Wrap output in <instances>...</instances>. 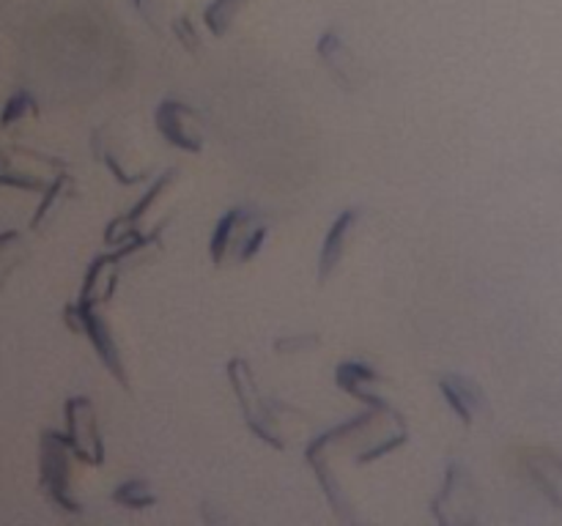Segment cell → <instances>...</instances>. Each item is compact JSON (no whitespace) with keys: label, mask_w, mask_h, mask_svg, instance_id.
<instances>
[{"label":"cell","mask_w":562,"mask_h":526,"mask_svg":"<svg viewBox=\"0 0 562 526\" xmlns=\"http://www.w3.org/2000/svg\"><path fill=\"white\" fill-rule=\"evenodd\" d=\"M25 252L27 247H25V239H22V233H16V230H5V233H0V272L11 274V268H14L16 263H22Z\"/></svg>","instance_id":"cell-3"},{"label":"cell","mask_w":562,"mask_h":526,"mask_svg":"<svg viewBox=\"0 0 562 526\" xmlns=\"http://www.w3.org/2000/svg\"><path fill=\"white\" fill-rule=\"evenodd\" d=\"M5 146V129H3V124H0V148Z\"/></svg>","instance_id":"cell-5"},{"label":"cell","mask_w":562,"mask_h":526,"mask_svg":"<svg viewBox=\"0 0 562 526\" xmlns=\"http://www.w3.org/2000/svg\"><path fill=\"white\" fill-rule=\"evenodd\" d=\"M38 115L36 102H33L27 93H16L9 102L3 104V113H0V124H3L5 132H20L31 124Z\"/></svg>","instance_id":"cell-2"},{"label":"cell","mask_w":562,"mask_h":526,"mask_svg":"<svg viewBox=\"0 0 562 526\" xmlns=\"http://www.w3.org/2000/svg\"><path fill=\"white\" fill-rule=\"evenodd\" d=\"M3 3H9V0H0V5H3Z\"/></svg>","instance_id":"cell-6"},{"label":"cell","mask_w":562,"mask_h":526,"mask_svg":"<svg viewBox=\"0 0 562 526\" xmlns=\"http://www.w3.org/2000/svg\"><path fill=\"white\" fill-rule=\"evenodd\" d=\"M349 219H351V214H344V217H340V222L335 225V230H333V236H335V239H338V236L344 233V228H346V222H349ZM335 244H338V241H329V244H327V250H324V268L329 266V258H333V250H335Z\"/></svg>","instance_id":"cell-4"},{"label":"cell","mask_w":562,"mask_h":526,"mask_svg":"<svg viewBox=\"0 0 562 526\" xmlns=\"http://www.w3.org/2000/svg\"><path fill=\"white\" fill-rule=\"evenodd\" d=\"M49 159L27 151V148L3 146L0 148V184L16 186V190H44L53 184L49 175Z\"/></svg>","instance_id":"cell-1"}]
</instances>
